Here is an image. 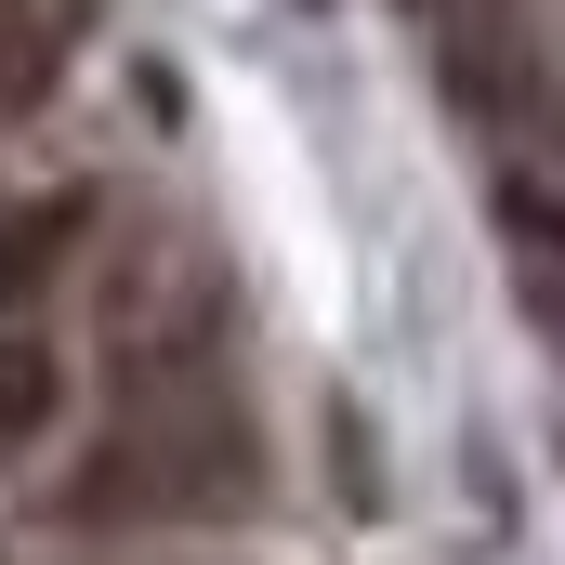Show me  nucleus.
<instances>
[{
	"label": "nucleus",
	"instance_id": "obj_4",
	"mask_svg": "<svg viewBox=\"0 0 565 565\" xmlns=\"http://www.w3.org/2000/svg\"><path fill=\"white\" fill-rule=\"evenodd\" d=\"M53 408H66V382H53V355H0V460H26L40 434H53Z\"/></svg>",
	"mask_w": 565,
	"mask_h": 565
},
{
	"label": "nucleus",
	"instance_id": "obj_5",
	"mask_svg": "<svg viewBox=\"0 0 565 565\" xmlns=\"http://www.w3.org/2000/svg\"><path fill=\"white\" fill-rule=\"evenodd\" d=\"M0 13H26V0H0Z\"/></svg>",
	"mask_w": 565,
	"mask_h": 565
},
{
	"label": "nucleus",
	"instance_id": "obj_1",
	"mask_svg": "<svg viewBox=\"0 0 565 565\" xmlns=\"http://www.w3.org/2000/svg\"><path fill=\"white\" fill-rule=\"evenodd\" d=\"M106 369H119V395L224 382V277L198 250H119V277H106Z\"/></svg>",
	"mask_w": 565,
	"mask_h": 565
},
{
	"label": "nucleus",
	"instance_id": "obj_2",
	"mask_svg": "<svg viewBox=\"0 0 565 565\" xmlns=\"http://www.w3.org/2000/svg\"><path fill=\"white\" fill-rule=\"evenodd\" d=\"M93 224H106V198H93V184L13 198V211H0V302H40V289H53L79 250H93Z\"/></svg>",
	"mask_w": 565,
	"mask_h": 565
},
{
	"label": "nucleus",
	"instance_id": "obj_3",
	"mask_svg": "<svg viewBox=\"0 0 565 565\" xmlns=\"http://www.w3.org/2000/svg\"><path fill=\"white\" fill-rule=\"evenodd\" d=\"M53 79H66V26H53L40 0H26V13H0V119H26Z\"/></svg>",
	"mask_w": 565,
	"mask_h": 565
}]
</instances>
